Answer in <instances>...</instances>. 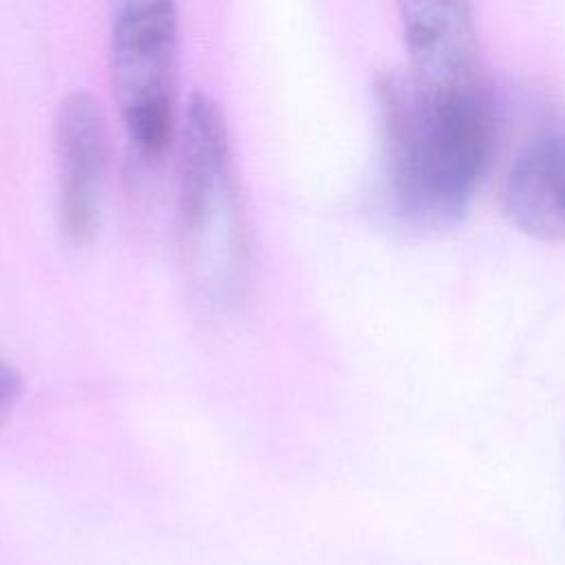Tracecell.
Returning a JSON list of instances; mask_svg holds the SVG:
<instances>
[{"label": "cell", "instance_id": "1", "mask_svg": "<svg viewBox=\"0 0 565 565\" xmlns=\"http://www.w3.org/2000/svg\"><path fill=\"white\" fill-rule=\"evenodd\" d=\"M375 97L386 214L415 234L455 227L470 210L494 148L486 86L441 84L406 66L380 73Z\"/></svg>", "mask_w": 565, "mask_h": 565}, {"label": "cell", "instance_id": "2", "mask_svg": "<svg viewBox=\"0 0 565 565\" xmlns=\"http://www.w3.org/2000/svg\"><path fill=\"white\" fill-rule=\"evenodd\" d=\"M177 227L190 276L207 294L234 296L245 271V230L227 124L205 93H194L185 108Z\"/></svg>", "mask_w": 565, "mask_h": 565}, {"label": "cell", "instance_id": "3", "mask_svg": "<svg viewBox=\"0 0 565 565\" xmlns=\"http://www.w3.org/2000/svg\"><path fill=\"white\" fill-rule=\"evenodd\" d=\"M110 82L139 166L170 152L177 119L179 18L174 0H108Z\"/></svg>", "mask_w": 565, "mask_h": 565}, {"label": "cell", "instance_id": "4", "mask_svg": "<svg viewBox=\"0 0 565 565\" xmlns=\"http://www.w3.org/2000/svg\"><path fill=\"white\" fill-rule=\"evenodd\" d=\"M60 225L73 243L95 234L108 168V126L99 104L82 90L66 95L55 113Z\"/></svg>", "mask_w": 565, "mask_h": 565}, {"label": "cell", "instance_id": "5", "mask_svg": "<svg viewBox=\"0 0 565 565\" xmlns=\"http://www.w3.org/2000/svg\"><path fill=\"white\" fill-rule=\"evenodd\" d=\"M408 68L441 84H483L470 0H395Z\"/></svg>", "mask_w": 565, "mask_h": 565}, {"label": "cell", "instance_id": "6", "mask_svg": "<svg viewBox=\"0 0 565 565\" xmlns=\"http://www.w3.org/2000/svg\"><path fill=\"white\" fill-rule=\"evenodd\" d=\"M508 218L530 236L565 241V119L519 150L503 188Z\"/></svg>", "mask_w": 565, "mask_h": 565}, {"label": "cell", "instance_id": "7", "mask_svg": "<svg viewBox=\"0 0 565 565\" xmlns=\"http://www.w3.org/2000/svg\"><path fill=\"white\" fill-rule=\"evenodd\" d=\"M20 375L4 360H0V422L11 413L20 397Z\"/></svg>", "mask_w": 565, "mask_h": 565}]
</instances>
